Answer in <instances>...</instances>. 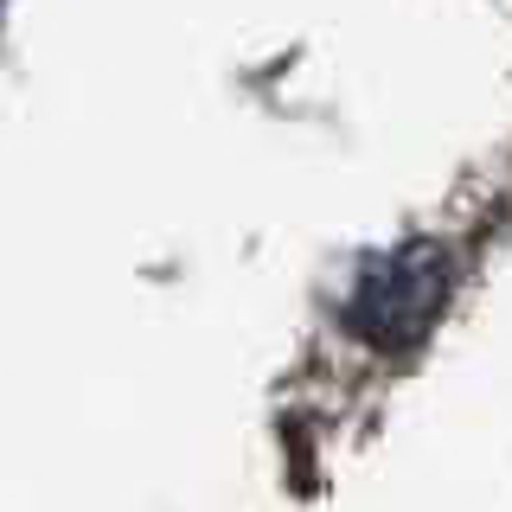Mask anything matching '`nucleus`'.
I'll use <instances>...</instances> for the list:
<instances>
[{
  "mask_svg": "<svg viewBox=\"0 0 512 512\" xmlns=\"http://www.w3.org/2000/svg\"><path fill=\"white\" fill-rule=\"evenodd\" d=\"M448 256L436 244H404V250H384L359 269V288H352V333L372 340L384 352H404L416 346L429 327H436L442 301H448Z\"/></svg>",
  "mask_w": 512,
  "mask_h": 512,
  "instance_id": "f257e3e1",
  "label": "nucleus"
}]
</instances>
